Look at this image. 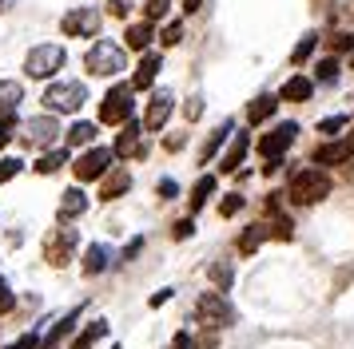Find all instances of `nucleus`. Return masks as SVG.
Wrapping results in <instances>:
<instances>
[{
	"instance_id": "f257e3e1",
	"label": "nucleus",
	"mask_w": 354,
	"mask_h": 349,
	"mask_svg": "<svg viewBox=\"0 0 354 349\" xmlns=\"http://www.w3.org/2000/svg\"><path fill=\"white\" fill-rule=\"evenodd\" d=\"M287 195H290V203H299V206L322 203V199L330 195V174L322 171V167H306V171H299L290 179Z\"/></svg>"
},
{
	"instance_id": "f03ea898",
	"label": "nucleus",
	"mask_w": 354,
	"mask_h": 349,
	"mask_svg": "<svg viewBox=\"0 0 354 349\" xmlns=\"http://www.w3.org/2000/svg\"><path fill=\"white\" fill-rule=\"evenodd\" d=\"M84 63H88L92 76H115V72L128 68V52H124L120 44H112V40H96V44L88 48Z\"/></svg>"
},
{
	"instance_id": "7ed1b4c3",
	"label": "nucleus",
	"mask_w": 354,
	"mask_h": 349,
	"mask_svg": "<svg viewBox=\"0 0 354 349\" xmlns=\"http://www.w3.org/2000/svg\"><path fill=\"white\" fill-rule=\"evenodd\" d=\"M195 317L207 326V330H227V326H235V306L219 294V290H211L203 298L195 301Z\"/></svg>"
},
{
	"instance_id": "20e7f679",
	"label": "nucleus",
	"mask_w": 354,
	"mask_h": 349,
	"mask_svg": "<svg viewBox=\"0 0 354 349\" xmlns=\"http://www.w3.org/2000/svg\"><path fill=\"white\" fill-rule=\"evenodd\" d=\"M64 48L60 44H36L28 56H24V76H32V79H48L56 76L60 68H64Z\"/></svg>"
},
{
	"instance_id": "39448f33",
	"label": "nucleus",
	"mask_w": 354,
	"mask_h": 349,
	"mask_svg": "<svg viewBox=\"0 0 354 349\" xmlns=\"http://www.w3.org/2000/svg\"><path fill=\"white\" fill-rule=\"evenodd\" d=\"M84 99H88V92H84L80 79H56L48 92H44V108L72 115V111H80V108H84Z\"/></svg>"
},
{
	"instance_id": "423d86ee",
	"label": "nucleus",
	"mask_w": 354,
	"mask_h": 349,
	"mask_svg": "<svg viewBox=\"0 0 354 349\" xmlns=\"http://www.w3.org/2000/svg\"><path fill=\"white\" fill-rule=\"evenodd\" d=\"M131 108H136V88L131 83H115L100 103V123H128Z\"/></svg>"
},
{
	"instance_id": "0eeeda50",
	"label": "nucleus",
	"mask_w": 354,
	"mask_h": 349,
	"mask_svg": "<svg viewBox=\"0 0 354 349\" xmlns=\"http://www.w3.org/2000/svg\"><path fill=\"white\" fill-rule=\"evenodd\" d=\"M72 254H76V226H56L48 230L44 238V258H48V266H68L72 262Z\"/></svg>"
},
{
	"instance_id": "6e6552de",
	"label": "nucleus",
	"mask_w": 354,
	"mask_h": 349,
	"mask_svg": "<svg viewBox=\"0 0 354 349\" xmlns=\"http://www.w3.org/2000/svg\"><path fill=\"white\" fill-rule=\"evenodd\" d=\"M112 151L108 147H88L76 163H72V171H76V179L80 183H92V179H104V174L112 171Z\"/></svg>"
},
{
	"instance_id": "1a4fd4ad",
	"label": "nucleus",
	"mask_w": 354,
	"mask_h": 349,
	"mask_svg": "<svg viewBox=\"0 0 354 349\" xmlns=\"http://www.w3.org/2000/svg\"><path fill=\"white\" fill-rule=\"evenodd\" d=\"M295 135H299V123H279L274 131H267L259 139V155L267 159V163H279V159L287 155V147L295 143Z\"/></svg>"
},
{
	"instance_id": "9d476101",
	"label": "nucleus",
	"mask_w": 354,
	"mask_h": 349,
	"mask_svg": "<svg viewBox=\"0 0 354 349\" xmlns=\"http://www.w3.org/2000/svg\"><path fill=\"white\" fill-rule=\"evenodd\" d=\"M100 24H104V16L96 8H72L64 12V36H100Z\"/></svg>"
},
{
	"instance_id": "9b49d317",
	"label": "nucleus",
	"mask_w": 354,
	"mask_h": 349,
	"mask_svg": "<svg viewBox=\"0 0 354 349\" xmlns=\"http://www.w3.org/2000/svg\"><path fill=\"white\" fill-rule=\"evenodd\" d=\"M56 139H60V123L52 115H36V119L24 123V143L28 147H52Z\"/></svg>"
},
{
	"instance_id": "f8f14e48",
	"label": "nucleus",
	"mask_w": 354,
	"mask_h": 349,
	"mask_svg": "<svg viewBox=\"0 0 354 349\" xmlns=\"http://www.w3.org/2000/svg\"><path fill=\"white\" fill-rule=\"evenodd\" d=\"M131 190V171L128 167H112V171L104 174V179H100V199H104V203H112V199H120V195H128Z\"/></svg>"
},
{
	"instance_id": "ddd939ff",
	"label": "nucleus",
	"mask_w": 354,
	"mask_h": 349,
	"mask_svg": "<svg viewBox=\"0 0 354 349\" xmlns=\"http://www.w3.org/2000/svg\"><path fill=\"white\" fill-rule=\"evenodd\" d=\"M140 131H144V123H136V119H128V123H124V131H120V139H115V147H112V155H115V159L144 155L147 147L140 143Z\"/></svg>"
},
{
	"instance_id": "4468645a",
	"label": "nucleus",
	"mask_w": 354,
	"mask_h": 349,
	"mask_svg": "<svg viewBox=\"0 0 354 349\" xmlns=\"http://www.w3.org/2000/svg\"><path fill=\"white\" fill-rule=\"evenodd\" d=\"M171 92H156L151 95V103H147V115H144V127L147 131H163V123L171 119Z\"/></svg>"
},
{
	"instance_id": "2eb2a0df",
	"label": "nucleus",
	"mask_w": 354,
	"mask_h": 349,
	"mask_svg": "<svg viewBox=\"0 0 354 349\" xmlns=\"http://www.w3.org/2000/svg\"><path fill=\"white\" fill-rule=\"evenodd\" d=\"M112 246L108 242H92L88 250H84V274H104V270H112Z\"/></svg>"
},
{
	"instance_id": "dca6fc26",
	"label": "nucleus",
	"mask_w": 354,
	"mask_h": 349,
	"mask_svg": "<svg viewBox=\"0 0 354 349\" xmlns=\"http://www.w3.org/2000/svg\"><path fill=\"white\" fill-rule=\"evenodd\" d=\"M160 68H163V60L156 52H147L144 60H140V68H136V76H131V88H136V92H147V88L156 83V76H160Z\"/></svg>"
},
{
	"instance_id": "f3484780",
	"label": "nucleus",
	"mask_w": 354,
	"mask_h": 349,
	"mask_svg": "<svg viewBox=\"0 0 354 349\" xmlns=\"http://www.w3.org/2000/svg\"><path fill=\"white\" fill-rule=\"evenodd\" d=\"M310 95H315V79H306V76H290L279 88V99H290V103H306Z\"/></svg>"
},
{
	"instance_id": "a211bd4d",
	"label": "nucleus",
	"mask_w": 354,
	"mask_h": 349,
	"mask_svg": "<svg viewBox=\"0 0 354 349\" xmlns=\"http://www.w3.org/2000/svg\"><path fill=\"white\" fill-rule=\"evenodd\" d=\"M76 317H80V310H72L68 317H60V321L52 326V333L40 341V349H60V346H64L68 337H72V330H76Z\"/></svg>"
},
{
	"instance_id": "6ab92c4d",
	"label": "nucleus",
	"mask_w": 354,
	"mask_h": 349,
	"mask_svg": "<svg viewBox=\"0 0 354 349\" xmlns=\"http://www.w3.org/2000/svg\"><path fill=\"white\" fill-rule=\"evenodd\" d=\"M84 210H88V195H84L80 187H68V190H64V199H60V222L80 219Z\"/></svg>"
},
{
	"instance_id": "aec40b11",
	"label": "nucleus",
	"mask_w": 354,
	"mask_h": 349,
	"mask_svg": "<svg viewBox=\"0 0 354 349\" xmlns=\"http://www.w3.org/2000/svg\"><path fill=\"white\" fill-rule=\"evenodd\" d=\"M247 147H251V135H247V131H239V135L231 139V147H227V155H223V163H219V167H223V171H239Z\"/></svg>"
},
{
	"instance_id": "412c9836",
	"label": "nucleus",
	"mask_w": 354,
	"mask_h": 349,
	"mask_svg": "<svg viewBox=\"0 0 354 349\" xmlns=\"http://www.w3.org/2000/svg\"><path fill=\"white\" fill-rule=\"evenodd\" d=\"M274 108H279V95H259V99H251L247 123H267V119L274 115Z\"/></svg>"
},
{
	"instance_id": "4be33fe9",
	"label": "nucleus",
	"mask_w": 354,
	"mask_h": 349,
	"mask_svg": "<svg viewBox=\"0 0 354 349\" xmlns=\"http://www.w3.org/2000/svg\"><path fill=\"white\" fill-rule=\"evenodd\" d=\"M20 99H24V88L17 79H0V115H12Z\"/></svg>"
},
{
	"instance_id": "5701e85b",
	"label": "nucleus",
	"mask_w": 354,
	"mask_h": 349,
	"mask_svg": "<svg viewBox=\"0 0 354 349\" xmlns=\"http://www.w3.org/2000/svg\"><path fill=\"white\" fill-rule=\"evenodd\" d=\"M151 24H128V32H124V44L131 48V52H147L151 48Z\"/></svg>"
},
{
	"instance_id": "b1692460",
	"label": "nucleus",
	"mask_w": 354,
	"mask_h": 349,
	"mask_svg": "<svg viewBox=\"0 0 354 349\" xmlns=\"http://www.w3.org/2000/svg\"><path fill=\"white\" fill-rule=\"evenodd\" d=\"M263 238H267V222H255V226H247L239 235V254H255L263 246Z\"/></svg>"
},
{
	"instance_id": "393cba45",
	"label": "nucleus",
	"mask_w": 354,
	"mask_h": 349,
	"mask_svg": "<svg viewBox=\"0 0 354 349\" xmlns=\"http://www.w3.org/2000/svg\"><path fill=\"white\" fill-rule=\"evenodd\" d=\"M207 278L215 282V290L223 294V290H231V282H235V270H231V262H211V266H207Z\"/></svg>"
},
{
	"instance_id": "a878e982",
	"label": "nucleus",
	"mask_w": 354,
	"mask_h": 349,
	"mask_svg": "<svg viewBox=\"0 0 354 349\" xmlns=\"http://www.w3.org/2000/svg\"><path fill=\"white\" fill-rule=\"evenodd\" d=\"M231 131H235V123H223L219 131H211V139L203 143V147H199V159H203V163H211V159H215V151L223 147V139L231 135Z\"/></svg>"
},
{
	"instance_id": "bb28decb",
	"label": "nucleus",
	"mask_w": 354,
	"mask_h": 349,
	"mask_svg": "<svg viewBox=\"0 0 354 349\" xmlns=\"http://www.w3.org/2000/svg\"><path fill=\"white\" fill-rule=\"evenodd\" d=\"M100 337H108V321H92V326H88V330H84L80 337L72 341V349H92Z\"/></svg>"
},
{
	"instance_id": "cd10ccee",
	"label": "nucleus",
	"mask_w": 354,
	"mask_h": 349,
	"mask_svg": "<svg viewBox=\"0 0 354 349\" xmlns=\"http://www.w3.org/2000/svg\"><path fill=\"white\" fill-rule=\"evenodd\" d=\"M64 163H72V155H68V147H60V151H48V155L40 159V163H36V171H40V174H56Z\"/></svg>"
},
{
	"instance_id": "c85d7f7f",
	"label": "nucleus",
	"mask_w": 354,
	"mask_h": 349,
	"mask_svg": "<svg viewBox=\"0 0 354 349\" xmlns=\"http://www.w3.org/2000/svg\"><path fill=\"white\" fill-rule=\"evenodd\" d=\"M211 195H215V179L203 174V179L195 183V190H192V219H195V210H203V203H207Z\"/></svg>"
},
{
	"instance_id": "c756f323",
	"label": "nucleus",
	"mask_w": 354,
	"mask_h": 349,
	"mask_svg": "<svg viewBox=\"0 0 354 349\" xmlns=\"http://www.w3.org/2000/svg\"><path fill=\"white\" fill-rule=\"evenodd\" d=\"M267 238H279V242H290L295 238V222L287 219V215H274L271 226H267Z\"/></svg>"
},
{
	"instance_id": "7c9ffc66",
	"label": "nucleus",
	"mask_w": 354,
	"mask_h": 349,
	"mask_svg": "<svg viewBox=\"0 0 354 349\" xmlns=\"http://www.w3.org/2000/svg\"><path fill=\"white\" fill-rule=\"evenodd\" d=\"M92 139H96V123H72L68 127V143L64 147H72V143L84 147V143H92Z\"/></svg>"
},
{
	"instance_id": "2f4dec72",
	"label": "nucleus",
	"mask_w": 354,
	"mask_h": 349,
	"mask_svg": "<svg viewBox=\"0 0 354 349\" xmlns=\"http://www.w3.org/2000/svg\"><path fill=\"white\" fill-rule=\"evenodd\" d=\"M315 48H319V36H303V40H299V48L290 52V63H306Z\"/></svg>"
},
{
	"instance_id": "473e14b6",
	"label": "nucleus",
	"mask_w": 354,
	"mask_h": 349,
	"mask_svg": "<svg viewBox=\"0 0 354 349\" xmlns=\"http://www.w3.org/2000/svg\"><path fill=\"white\" fill-rule=\"evenodd\" d=\"M167 12H171V0H147V4H144L147 24H156V20H163Z\"/></svg>"
},
{
	"instance_id": "72a5a7b5",
	"label": "nucleus",
	"mask_w": 354,
	"mask_h": 349,
	"mask_svg": "<svg viewBox=\"0 0 354 349\" xmlns=\"http://www.w3.org/2000/svg\"><path fill=\"white\" fill-rule=\"evenodd\" d=\"M315 76H319V83H335L338 79V60L335 56H330V60H319V72H315Z\"/></svg>"
},
{
	"instance_id": "f704fd0d",
	"label": "nucleus",
	"mask_w": 354,
	"mask_h": 349,
	"mask_svg": "<svg viewBox=\"0 0 354 349\" xmlns=\"http://www.w3.org/2000/svg\"><path fill=\"white\" fill-rule=\"evenodd\" d=\"M346 127V115H330V119H322L319 123V135H326V139H335L338 131Z\"/></svg>"
},
{
	"instance_id": "c9c22d12",
	"label": "nucleus",
	"mask_w": 354,
	"mask_h": 349,
	"mask_svg": "<svg viewBox=\"0 0 354 349\" xmlns=\"http://www.w3.org/2000/svg\"><path fill=\"white\" fill-rule=\"evenodd\" d=\"M239 210H243V195H227L223 203H219V215H223V219L239 215Z\"/></svg>"
},
{
	"instance_id": "e433bc0d",
	"label": "nucleus",
	"mask_w": 354,
	"mask_h": 349,
	"mask_svg": "<svg viewBox=\"0 0 354 349\" xmlns=\"http://www.w3.org/2000/svg\"><path fill=\"white\" fill-rule=\"evenodd\" d=\"M179 40H183V24H167V28H163V36H160V44L163 48H171V44H179Z\"/></svg>"
},
{
	"instance_id": "4c0bfd02",
	"label": "nucleus",
	"mask_w": 354,
	"mask_h": 349,
	"mask_svg": "<svg viewBox=\"0 0 354 349\" xmlns=\"http://www.w3.org/2000/svg\"><path fill=\"white\" fill-rule=\"evenodd\" d=\"M20 167H24L20 159H0V183H8V179H17V174H20Z\"/></svg>"
},
{
	"instance_id": "58836bf2",
	"label": "nucleus",
	"mask_w": 354,
	"mask_h": 349,
	"mask_svg": "<svg viewBox=\"0 0 354 349\" xmlns=\"http://www.w3.org/2000/svg\"><path fill=\"white\" fill-rule=\"evenodd\" d=\"M195 235V219L192 215H187V219H179L176 226H171V238H179V242H183V238H192Z\"/></svg>"
},
{
	"instance_id": "ea45409f",
	"label": "nucleus",
	"mask_w": 354,
	"mask_h": 349,
	"mask_svg": "<svg viewBox=\"0 0 354 349\" xmlns=\"http://www.w3.org/2000/svg\"><path fill=\"white\" fill-rule=\"evenodd\" d=\"M12 306H17V294H12V286L0 278V314H8Z\"/></svg>"
},
{
	"instance_id": "a19ab883",
	"label": "nucleus",
	"mask_w": 354,
	"mask_h": 349,
	"mask_svg": "<svg viewBox=\"0 0 354 349\" xmlns=\"http://www.w3.org/2000/svg\"><path fill=\"white\" fill-rule=\"evenodd\" d=\"M156 195H160L163 203H167V199H176V195H179V183H176V179H160V187H156Z\"/></svg>"
},
{
	"instance_id": "79ce46f5",
	"label": "nucleus",
	"mask_w": 354,
	"mask_h": 349,
	"mask_svg": "<svg viewBox=\"0 0 354 349\" xmlns=\"http://www.w3.org/2000/svg\"><path fill=\"white\" fill-rule=\"evenodd\" d=\"M330 48L335 52H354V36L351 32H338V36H330Z\"/></svg>"
},
{
	"instance_id": "37998d69",
	"label": "nucleus",
	"mask_w": 354,
	"mask_h": 349,
	"mask_svg": "<svg viewBox=\"0 0 354 349\" xmlns=\"http://www.w3.org/2000/svg\"><path fill=\"white\" fill-rule=\"evenodd\" d=\"M12 127H17V119H12V115H0V147L12 139Z\"/></svg>"
},
{
	"instance_id": "c03bdc74",
	"label": "nucleus",
	"mask_w": 354,
	"mask_h": 349,
	"mask_svg": "<svg viewBox=\"0 0 354 349\" xmlns=\"http://www.w3.org/2000/svg\"><path fill=\"white\" fill-rule=\"evenodd\" d=\"M171 349H195V337H192L187 330L176 333V337H171Z\"/></svg>"
},
{
	"instance_id": "a18cd8bd",
	"label": "nucleus",
	"mask_w": 354,
	"mask_h": 349,
	"mask_svg": "<svg viewBox=\"0 0 354 349\" xmlns=\"http://www.w3.org/2000/svg\"><path fill=\"white\" fill-rule=\"evenodd\" d=\"M4 349H40V337H36V333H24L17 346H4Z\"/></svg>"
},
{
	"instance_id": "49530a36",
	"label": "nucleus",
	"mask_w": 354,
	"mask_h": 349,
	"mask_svg": "<svg viewBox=\"0 0 354 349\" xmlns=\"http://www.w3.org/2000/svg\"><path fill=\"white\" fill-rule=\"evenodd\" d=\"M140 250H144V238H131L128 246H124V258H120V262H131V258H136Z\"/></svg>"
},
{
	"instance_id": "de8ad7c7",
	"label": "nucleus",
	"mask_w": 354,
	"mask_h": 349,
	"mask_svg": "<svg viewBox=\"0 0 354 349\" xmlns=\"http://www.w3.org/2000/svg\"><path fill=\"white\" fill-rule=\"evenodd\" d=\"M183 115H187V123L199 119V115H203V103H199V99H187V103H183Z\"/></svg>"
},
{
	"instance_id": "09e8293b",
	"label": "nucleus",
	"mask_w": 354,
	"mask_h": 349,
	"mask_svg": "<svg viewBox=\"0 0 354 349\" xmlns=\"http://www.w3.org/2000/svg\"><path fill=\"white\" fill-rule=\"evenodd\" d=\"M131 4H136V0H108L112 16H128V12H131Z\"/></svg>"
},
{
	"instance_id": "8fccbe9b",
	"label": "nucleus",
	"mask_w": 354,
	"mask_h": 349,
	"mask_svg": "<svg viewBox=\"0 0 354 349\" xmlns=\"http://www.w3.org/2000/svg\"><path fill=\"white\" fill-rule=\"evenodd\" d=\"M163 301H171V290H160V294H151V298H147V306H151V310H160Z\"/></svg>"
},
{
	"instance_id": "3c124183",
	"label": "nucleus",
	"mask_w": 354,
	"mask_h": 349,
	"mask_svg": "<svg viewBox=\"0 0 354 349\" xmlns=\"http://www.w3.org/2000/svg\"><path fill=\"white\" fill-rule=\"evenodd\" d=\"M203 8V0H183V12H199Z\"/></svg>"
},
{
	"instance_id": "603ef678",
	"label": "nucleus",
	"mask_w": 354,
	"mask_h": 349,
	"mask_svg": "<svg viewBox=\"0 0 354 349\" xmlns=\"http://www.w3.org/2000/svg\"><path fill=\"white\" fill-rule=\"evenodd\" d=\"M338 143H342V151H346V159H351L354 155V135H346V139H338Z\"/></svg>"
},
{
	"instance_id": "864d4df0",
	"label": "nucleus",
	"mask_w": 354,
	"mask_h": 349,
	"mask_svg": "<svg viewBox=\"0 0 354 349\" xmlns=\"http://www.w3.org/2000/svg\"><path fill=\"white\" fill-rule=\"evenodd\" d=\"M4 4H8V0H0V8H4Z\"/></svg>"
}]
</instances>
